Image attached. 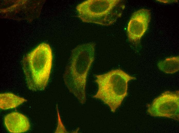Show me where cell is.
Here are the masks:
<instances>
[{"label":"cell","instance_id":"52a82bcc","mask_svg":"<svg viewBox=\"0 0 179 133\" xmlns=\"http://www.w3.org/2000/svg\"><path fill=\"white\" fill-rule=\"evenodd\" d=\"M151 18L150 10L141 9L135 12L128 23L127 31L128 39L136 44L140 41L148 27Z\"/></svg>","mask_w":179,"mask_h":133},{"label":"cell","instance_id":"ba28073f","mask_svg":"<svg viewBox=\"0 0 179 133\" xmlns=\"http://www.w3.org/2000/svg\"><path fill=\"white\" fill-rule=\"evenodd\" d=\"M4 123L8 130L13 133L25 132L29 130L30 124L28 118L18 112H13L5 116Z\"/></svg>","mask_w":179,"mask_h":133},{"label":"cell","instance_id":"5b68a950","mask_svg":"<svg viewBox=\"0 0 179 133\" xmlns=\"http://www.w3.org/2000/svg\"><path fill=\"white\" fill-rule=\"evenodd\" d=\"M147 107L148 112L151 116L166 117L178 121L179 91L165 92Z\"/></svg>","mask_w":179,"mask_h":133},{"label":"cell","instance_id":"7a4b0ae2","mask_svg":"<svg viewBox=\"0 0 179 133\" xmlns=\"http://www.w3.org/2000/svg\"><path fill=\"white\" fill-rule=\"evenodd\" d=\"M52 54L50 46L39 44L23 58L22 67L28 88L43 91L46 87L51 70Z\"/></svg>","mask_w":179,"mask_h":133},{"label":"cell","instance_id":"3957f363","mask_svg":"<svg viewBox=\"0 0 179 133\" xmlns=\"http://www.w3.org/2000/svg\"><path fill=\"white\" fill-rule=\"evenodd\" d=\"M95 76L98 90L93 97L101 100L114 112L127 95L128 82L136 78L120 69Z\"/></svg>","mask_w":179,"mask_h":133},{"label":"cell","instance_id":"9c48e42d","mask_svg":"<svg viewBox=\"0 0 179 133\" xmlns=\"http://www.w3.org/2000/svg\"><path fill=\"white\" fill-rule=\"evenodd\" d=\"M27 101L12 93H1L0 94V107L3 110L15 108Z\"/></svg>","mask_w":179,"mask_h":133},{"label":"cell","instance_id":"8992f818","mask_svg":"<svg viewBox=\"0 0 179 133\" xmlns=\"http://www.w3.org/2000/svg\"><path fill=\"white\" fill-rule=\"evenodd\" d=\"M1 8L3 17L17 20L31 21L39 15L42 6V2L30 1H9Z\"/></svg>","mask_w":179,"mask_h":133},{"label":"cell","instance_id":"6da1fadb","mask_svg":"<svg viewBox=\"0 0 179 133\" xmlns=\"http://www.w3.org/2000/svg\"><path fill=\"white\" fill-rule=\"evenodd\" d=\"M95 45L94 43L90 42L73 49L63 75L69 91L82 104L86 101L87 78L94 61Z\"/></svg>","mask_w":179,"mask_h":133},{"label":"cell","instance_id":"30bf717a","mask_svg":"<svg viewBox=\"0 0 179 133\" xmlns=\"http://www.w3.org/2000/svg\"><path fill=\"white\" fill-rule=\"evenodd\" d=\"M157 66L160 70L165 73H175L179 69V57L168 58L160 61L158 63Z\"/></svg>","mask_w":179,"mask_h":133},{"label":"cell","instance_id":"277c9868","mask_svg":"<svg viewBox=\"0 0 179 133\" xmlns=\"http://www.w3.org/2000/svg\"><path fill=\"white\" fill-rule=\"evenodd\" d=\"M125 5L120 0H88L78 5V16L83 22L109 26L121 17Z\"/></svg>","mask_w":179,"mask_h":133},{"label":"cell","instance_id":"8fae6325","mask_svg":"<svg viewBox=\"0 0 179 133\" xmlns=\"http://www.w3.org/2000/svg\"><path fill=\"white\" fill-rule=\"evenodd\" d=\"M57 106V109L58 117V124L57 129L56 130L55 133H66L67 132L65 128L62 123L59 114L58 109Z\"/></svg>","mask_w":179,"mask_h":133}]
</instances>
